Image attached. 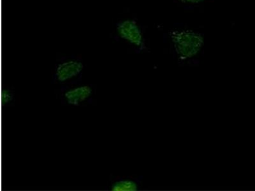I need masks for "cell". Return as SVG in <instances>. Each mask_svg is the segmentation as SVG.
Returning <instances> with one entry per match:
<instances>
[{
	"mask_svg": "<svg viewBox=\"0 0 255 191\" xmlns=\"http://www.w3.org/2000/svg\"><path fill=\"white\" fill-rule=\"evenodd\" d=\"M170 38L175 52L181 60H186L197 56L204 44L203 36L191 30L172 31Z\"/></svg>",
	"mask_w": 255,
	"mask_h": 191,
	"instance_id": "cell-1",
	"label": "cell"
},
{
	"mask_svg": "<svg viewBox=\"0 0 255 191\" xmlns=\"http://www.w3.org/2000/svg\"><path fill=\"white\" fill-rule=\"evenodd\" d=\"M13 95L10 90L4 89L1 92V102L3 105H5L12 101Z\"/></svg>",
	"mask_w": 255,
	"mask_h": 191,
	"instance_id": "cell-6",
	"label": "cell"
},
{
	"mask_svg": "<svg viewBox=\"0 0 255 191\" xmlns=\"http://www.w3.org/2000/svg\"><path fill=\"white\" fill-rule=\"evenodd\" d=\"M113 35L138 49L145 48L142 29L138 22L131 18L118 19L114 25Z\"/></svg>",
	"mask_w": 255,
	"mask_h": 191,
	"instance_id": "cell-2",
	"label": "cell"
},
{
	"mask_svg": "<svg viewBox=\"0 0 255 191\" xmlns=\"http://www.w3.org/2000/svg\"><path fill=\"white\" fill-rule=\"evenodd\" d=\"M84 65L83 61L78 59H67L57 64L55 77L58 82L65 83L76 78L83 72Z\"/></svg>",
	"mask_w": 255,
	"mask_h": 191,
	"instance_id": "cell-3",
	"label": "cell"
},
{
	"mask_svg": "<svg viewBox=\"0 0 255 191\" xmlns=\"http://www.w3.org/2000/svg\"><path fill=\"white\" fill-rule=\"evenodd\" d=\"M178 1L183 3L197 4L207 1V0H178Z\"/></svg>",
	"mask_w": 255,
	"mask_h": 191,
	"instance_id": "cell-7",
	"label": "cell"
},
{
	"mask_svg": "<svg viewBox=\"0 0 255 191\" xmlns=\"http://www.w3.org/2000/svg\"><path fill=\"white\" fill-rule=\"evenodd\" d=\"M113 191H138V185L135 181L130 180H124L116 182L111 187Z\"/></svg>",
	"mask_w": 255,
	"mask_h": 191,
	"instance_id": "cell-5",
	"label": "cell"
},
{
	"mask_svg": "<svg viewBox=\"0 0 255 191\" xmlns=\"http://www.w3.org/2000/svg\"><path fill=\"white\" fill-rule=\"evenodd\" d=\"M93 94L92 88L88 86H81L71 89L64 94V97L68 104L78 106L88 100Z\"/></svg>",
	"mask_w": 255,
	"mask_h": 191,
	"instance_id": "cell-4",
	"label": "cell"
}]
</instances>
